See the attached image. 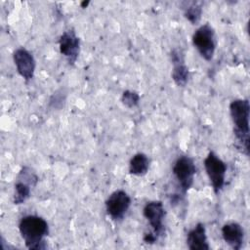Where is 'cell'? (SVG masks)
Returning a JSON list of instances; mask_svg holds the SVG:
<instances>
[{
    "label": "cell",
    "instance_id": "9c48e42d",
    "mask_svg": "<svg viewBox=\"0 0 250 250\" xmlns=\"http://www.w3.org/2000/svg\"><path fill=\"white\" fill-rule=\"evenodd\" d=\"M13 61L18 73L26 81H30L35 73L36 62L33 55L23 47L18 48L13 53Z\"/></svg>",
    "mask_w": 250,
    "mask_h": 250
},
{
    "label": "cell",
    "instance_id": "52a82bcc",
    "mask_svg": "<svg viewBox=\"0 0 250 250\" xmlns=\"http://www.w3.org/2000/svg\"><path fill=\"white\" fill-rule=\"evenodd\" d=\"M131 202V197L126 191L122 189L115 190L105 200L106 213L112 220L120 221L128 212Z\"/></svg>",
    "mask_w": 250,
    "mask_h": 250
},
{
    "label": "cell",
    "instance_id": "8992f818",
    "mask_svg": "<svg viewBox=\"0 0 250 250\" xmlns=\"http://www.w3.org/2000/svg\"><path fill=\"white\" fill-rule=\"evenodd\" d=\"M172 172L179 184L181 192L185 195L192 187L196 174V166L193 159L188 155L178 157L173 165Z\"/></svg>",
    "mask_w": 250,
    "mask_h": 250
},
{
    "label": "cell",
    "instance_id": "7c38bea8",
    "mask_svg": "<svg viewBox=\"0 0 250 250\" xmlns=\"http://www.w3.org/2000/svg\"><path fill=\"white\" fill-rule=\"evenodd\" d=\"M187 246L190 250H209L204 224L197 223L187 234Z\"/></svg>",
    "mask_w": 250,
    "mask_h": 250
},
{
    "label": "cell",
    "instance_id": "5b68a950",
    "mask_svg": "<svg viewBox=\"0 0 250 250\" xmlns=\"http://www.w3.org/2000/svg\"><path fill=\"white\" fill-rule=\"evenodd\" d=\"M203 164L214 193L219 194L225 185L227 173L226 163L214 151H209Z\"/></svg>",
    "mask_w": 250,
    "mask_h": 250
},
{
    "label": "cell",
    "instance_id": "2e32d148",
    "mask_svg": "<svg viewBox=\"0 0 250 250\" xmlns=\"http://www.w3.org/2000/svg\"><path fill=\"white\" fill-rule=\"evenodd\" d=\"M19 180H21L27 184H29L32 187H35L38 182V176L36 173L28 166H23L19 172L18 178Z\"/></svg>",
    "mask_w": 250,
    "mask_h": 250
},
{
    "label": "cell",
    "instance_id": "e0dca14e",
    "mask_svg": "<svg viewBox=\"0 0 250 250\" xmlns=\"http://www.w3.org/2000/svg\"><path fill=\"white\" fill-rule=\"evenodd\" d=\"M121 102L124 105H126L129 108L135 107L139 104L140 102V95L135 92V91H131V90H126L122 93L121 96Z\"/></svg>",
    "mask_w": 250,
    "mask_h": 250
},
{
    "label": "cell",
    "instance_id": "6da1fadb",
    "mask_svg": "<svg viewBox=\"0 0 250 250\" xmlns=\"http://www.w3.org/2000/svg\"><path fill=\"white\" fill-rule=\"evenodd\" d=\"M19 230L28 249H45V237L49 234V225L37 215H26L19 223Z\"/></svg>",
    "mask_w": 250,
    "mask_h": 250
},
{
    "label": "cell",
    "instance_id": "8fae6325",
    "mask_svg": "<svg viewBox=\"0 0 250 250\" xmlns=\"http://www.w3.org/2000/svg\"><path fill=\"white\" fill-rule=\"evenodd\" d=\"M222 236L224 241L234 250H239L244 242V229L236 222H229L222 227Z\"/></svg>",
    "mask_w": 250,
    "mask_h": 250
},
{
    "label": "cell",
    "instance_id": "d6986e66",
    "mask_svg": "<svg viewBox=\"0 0 250 250\" xmlns=\"http://www.w3.org/2000/svg\"><path fill=\"white\" fill-rule=\"evenodd\" d=\"M89 4H90V1H83L80 3V6H81V8H86Z\"/></svg>",
    "mask_w": 250,
    "mask_h": 250
},
{
    "label": "cell",
    "instance_id": "3957f363",
    "mask_svg": "<svg viewBox=\"0 0 250 250\" xmlns=\"http://www.w3.org/2000/svg\"><path fill=\"white\" fill-rule=\"evenodd\" d=\"M165 208L160 200H152L146 203L143 209V215L149 224L151 231L145 233L144 241L152 244L164 233L163 221L165 218Z\"/></svg>",
    "mask_w": 250,
    "mask_h": 250
},
{
    "label": "cell",
    "instance_id": "5bb4252c",
    "mask_svg": "<svg viewBox=\"0 0 250 250\" xmlns=\"http://www.w3.org/2000/svg\"><path fill=\"white\" fill-rule=\"evenodd\" d=\"M185 18L191 23L197 24L202 16V2L199 1H184L181 3Z\"/></svg>",
    "mask_w": 250,
    "mask_h": 250
},
{
    "label": "cell",
    "instance_id": "4fadbf2b",
    "mask_svg": "<svg viewBox=\"0 0 250 250\" xmlns=\"http://www.w3.org/2000/svg\"><path fill=\"white\" fill-rule=\"evenodd\" d=\"M150 165V159L143 152H138L132 156L129 162V173L134 176H144L147 173Z\"/></svg>",
    "mask_w": 250,
    "mask_h": 250
},
{
    "label": "cell",
    "instance_id": "ba28073f",
    "mask_svg": "<svg viewBox=\"0 0 250 250\" xmlns=\"http://www.w3.org/2000/svg\"><path fill=\"white\" fill-rule=\"evenodd\" d=\"M80 38L77 36L75 30L70 28L62 32L59 39L60 53L66 59L67 62L73 65L80 53Z\"/></svg>",
    "mask_w": 250,
    "mask_h": 250
},
{
    "label": "cell",
    "instance_id": "277c9868",
    "mask_svg": "<svg viewBox=\"0 0 250 250\" xmlns=\"http://www.w3.org/2000/svg\"><path fill=\"white\" fill-rule=\"evenodd\" d=\"M191 40L201 58L210 62L214 57L217 46L214 28L209 23L202 24L193 32Z\"/></svg>",
    "mask_w": 250,
    "mask_h": 250
},
{
    "label": "cell",
    "instance_id": "9a60e30c",
    "mask_svg": "<svg viewBox=\"0 0 250 250\" xmlns=\"http://www.w3.org/2000/svg\"><path fill=\"white\" fill-rule=\"evenodd\" d=\"M33 187L29 184L17 179L14 187V195H13V202L16 205H20L24 203L30 196L31 188Z\"/></svg>",
    "mask_w": 250,
    "mask_h": 250
},
{
    "label": "cell",
    "instance_id": "7a4b0ae2",
    "mask_svg": "<svg viewBox=\"0 0 250 250\" xmlns=\"http://www.w3.org/2000/svg\"><path fill=\"white\" fill-rule=\"evenodd\" d=\"M229 113L233 123V133L242 147V152L249 155V116L250 104L247 99H236L229 104Z\"/></svg>",
    "mask_w": 250,
    "mask_h": 250
},
{
    "label": "cell",
    "instance_id": "30bf717a",
    "mask_svg": "<svg viewBox=\"0 0 250 250\" xmlns=\"http://www.w3.org/2000/svg\"><path fill=\"white\" fill-rule=\"evenodd\" d=\"M170 58L173 64L171 77L177 86L185 87L189 79V70L186 64L185 53L182 48L175 47L171 50Z\"/></svg>",
    "mask_w": 250,
    "mask_h": 250
},
{
    "label": "cell",
    "instance_id": "ac0fdd59",
    "mask_svg": "<svg viewBox=\"0 0 250 250\" xmlns=\"http://www.w3.org/2000/svg\"><path fill=\"white\" fill-rule=\"evenodd\" d=\"M65 98L61 93H54L50 99V105L54 108H62L63 106Z\"/></svg>",
    "mask_w": 250,
    "mask_h": 250
}]
</instances>
